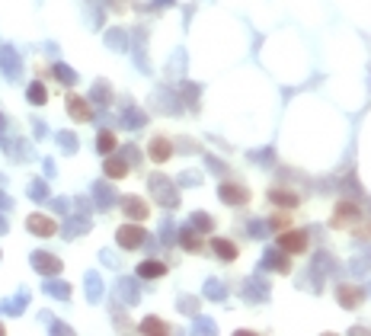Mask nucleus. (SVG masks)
Listing matches in <instances>:
<instances>
[{
  "label": "nucleus",
  "mask_w": 371,
  "mask_h": 336,
  "mask_svg": "<svg viewBox=\"0 0 371 336\" xmlns=\"http://www.w3.org/2000/svg\"><path fill=\"white\" fill-rule=\"evenodd\" d=\"M148 186H150V195H154L164 209H176V205H180V193L173 189V179H170V177L154 173V177L148 179Z\"/></svg>",
  "instance_id": "f257e3e1"
},
{
  "label": "nucleus",
  "mask_w": 371,
  "mask_h": 336,
  "mask_svg": "<svg viewBox=\"0 0 371 336\" xmlns=\"http://www.w3.org/2000/svg\"><path fill=\"white\" fill-rule=\"evenodd\" d=\"M116 240L122 250H138V247H144V240H148V231L135 221V224H122L116 231Z\"/></svg>",
  "instance_id": "f03ea898"
},
{
  "label": "nucleus",
  "mask_w": 371,
  "mask_h": 336,
  "mask_svg": "<svg viewBox=\"0 0 371 336\" xmlns=\"http://www.w3.org/2000/svg\"><path fill=\"white\" fill-rule=\"evenodd\" d=\"M0 71H3V77L7 80H19V74H23V61H19V51L13 48V45H0Z\"/></svg>",
  "instance_id": "7ed1b4c3"
},
{
  "label": "nucleus",
  "mask_w": 371,
  "mask_h": 336,
  "mask_svg": "<svg viewBox=\"0 0 371 336\" xmlns=\"http://www.w3.org/2000/svg\"><path fill=\"white\" fill-rule=\"evenodd\" d=\"M29 263H33V269H35V272H42L45 278L58 276V272H61V260H58V256H51V253H45V250H35L33 256H29Z\"/></svg>",
  "instance_id": "20e7f679"
},
{
  "label": "nucleus",
  "mask_w": 371,
  "mask_h": 336,
  "mask_svg": "<svg viewBox=\"0 0 371 336\" xmlns=\"http://www.w3.org/2000/svg\"><path fill=\"white\" fill-rule=\"evenodd\" d=\"M279 250L282 253H304L307 250V234L304 231H282L279 234Z\"/></svg>",
  "instance_id": "39448f33"
},
{
  "label": "nucleus",
  "mask_w": 371,
  "mask_h": 336,
  "mask_svg": "<svg viewBox=\"0 0 371 336\" xmlns=\"http://www.w3.org/2000/svg\"><path fill=\"white\" fill-rule=\"evenodd\" d=\"M26 231H33L35 237H51V234H58V224H55L49 215H39V211H33V215L26 218Z\"/></svg>",
  "instance_id": "423d86ee"
},
{
  "label": "nucleus",
  "mask_w": 371,
  "mask_h": 336,
  "mask_svg": "<svg viewBox=\"0 0 371 336\" xmlns=\"http://www.w3.org/2000/svg\"><path fill=\"white\" fill-rule=\"evenodd\" d=\"M122 211L132 221H148L150 218V205L141 199V195H125V199H122Z\"/></svg>",
  "instance_id": "0eeeda50"
},
{
  "label": "nucleus",
  "mask_w": 371,
  "mask_h": 336,
  "mask_svg": "<svg viewBox=\"0 0 371 336\" xmlns=\"http://www.w3.org/2000/svg\"><path fill=\"white\" fill-rule=\"evenodd\" d=\"M218 199H221L224 205H247L250 193L243 189V186H237V183H224L221 189H218Z\"/></svg>",
  "instance_id": "6e6552de"
},
{
  "label": "nucleus",
  "mask_w": 371,
  "mask_h": 336,
  "mask_svg": "<svg viewBox=\"0 0 371 336\" xmlns=\"http://www.w3.org/2000/svg\"><path fill=\"white\" fill-rule=\"evenodd\" d=\"M148 154H150V160H154V163H166V160L173 157V144H170V138L157 134V138H150Z\"/></svg>",
  "instance_id": "1a4fd4ad"
},
{
  "label": "nucleus",
  "mask_w": 371,
  "mask_h": 336,
  "mask_svg": "<svg viewBox=\"0 0 371 336\" xmlns=\"http://www.w3.org/2000/svg\"><path fill=\"white\" fill-rule=\"evenodd\" d=\"M67 116L74 118V122H90L93 109H90V103L83 100V96H67Z\"/></svg>",
  "instance_id": "9d476101"
},
{
  "label": "nucleus",
  "mask_w": 371,
  "mask_h": 336,
  "mask_svg": "<svg viewBox=\"0 0 371 336\" xmlns=\"http://www.w3.org/2000/svg\"><path fill=\"white\" fill-rule=\"evenodd\" d=\"M103 170H106L109 179H122V177H128L132 163H128L125 157H116V154H106V163H103Z\"/></svg>",
  "instance_id": "9b49d317"
},
{
  "label": "nucleus",
  "mask_w": 371,
  "mask_h": 336,
  "mask_svg": "<svg viewBox=\"0 0 371 336\" xmlns=\"http://www.w3.org/2000/svg\"><path fill=\"white\" fill-rule=\"evenodd\" d=\"M355 218H359V209L352 202H339L336 211H333V227H349Z\"/></svg>",
  "instance_id": "f8f14e48"
},
{
  "label": "nucleus",
  "mask_w": 371,
  "mask_h": 336,
  "mask_svg": "<svg viewBox=\"0 0 371 336\" xmlns=\"http://www.w3.org/2000/svg\"><path fill=\"white\" fill-rule=\"evenodd\" d=\"M176 240H180V247H182V250H189V253H198V250H202V237H198V231H196V227H182V231H180V234H176Z\"/></svg>",
  "instance_id": "ddd939ff"
},
{
  "label": "nucleus",
  "mask_w": 371,
  "mask_h": 336,
  "mask_svg": "<svg viewBox=\"0 0 371 336\" xmlns=\"http://www.w3.org/2000/svg\"><path fill=\"white\" fill-rule=\"evenodd\" d=\"M26 304H29V292H19L17 298H10V301L0 304V314H3V317H17V314L26 311Z\"/></svg>",
  "instance_id": "4468645a"
},
{
  "label": "nucleus",
  "mask_w": 371,
  "mask_h": 336,
  "mask_svg": "<svg viewBox=\"0 0 371 336\" xmlns=\"http://www.w3.org/2000/svg\"><path fill=\"white\" fill-rule=\"evenodd\" d=\"M160 276H166V263L160 260H144L138 266V278H160Z\"/></svg>",
  "instance_id": "2eb2a0df"
},
{
  "label": "nucleus",
  "mask_w": 371,
  "mask_h": 336,
  "mask_svg": "<svg viewBox=\"0 0 371 336\" xmlns=\"http://www.w3.org/2000/svg\"><path fill=\"white\" fill-rule=\"evenodd\" d=\"M45 294H51V298H58V301H67V298H71V285H67V282H58V278H45Z\"/></svg>",
  "instance_id": "dca6fc26"
},
{
  "label": "nucleus",
  "mask_w": 371,
  "mask_h": 336,
  "mask_svg": "<svg viewBox=\"0 0 371 336\" xmlns=\"http://www.w3.org/2000/svg\"><path fill=\"white\" fill-rule=\"evenodd\" d=\"M93 199H96L99 209H109V205L116 202V193H112V186L109 183H96L93 186Z\"/></svg>",
  "instance_id": "f3484780"
},
{
  "label": "nucleus",
  "mask_w": 371,
  "mask_h": 336,
  "mask_svg": "<svg viewBox=\"0 0 371 336\" xmlns=\"http://www.w3.org/2000/svg\"><path fill=\"white\" fill-rule=\"evenodd\" d=\"M212 250H215V253H218V256H221L224 263L237 260V247H234L231 240H224V237H215V240H212Z\"/></svg>",
  "instance_id": "a211bd4d"
},
{
  "label": "nucleus",
  "mask_w": 371,
  "mask_h": 336,
  "mask_svg": "<svg viewBox=\"0 0 371 336\" xmlns=\"http://www.w3.org/2000/svg\"><path fill=\"white\" fill-rule=\"evenodd\" d=\"M336 298H339V304H346V308H359L365 294L359 292V288H352V285H343V288L336 292Z\"/></svg>",
  "instance_id": "6ab92c4d"
},
{
  "label": "nucleus",
  "mask_w": 371,
  "mask_h": 336,
  "mask_svg": "<svg viewBox=\"0 0 371 336\" xmlns=\"http://www.w3.org/2000/svg\"><path fill=\"white\" fill-rule=\"evenodd\" d=\"M116 148H119V138L109 132V128H103V132L96 134V151H99V154H112Z\"/></svg>",
  "instance_id": "aec40b11"
},
{
  "label": "nucleus",
  "mask_w": 371,
  "mask_h": 336,
  "mask_svg": "<svg viewBox=\"0 0 371 336\" xmlns=\"http://www.w3.org/2000/svg\"><path fill=\"white\" fill-rule=\"evenodd\" d=\"M26 100L33 103V106H45V103H49V90H45V84L35 80V84L26 87Z\"/></svg>",
  "instance_id": "412c9836"
},
{
  "label": "nucleus",
  "mask_w": 371,
  "mask_h": 336,
  "mask_svg": "<svg viewBox=\"0 0 371 336\" xmlns=\"http://www.w3.org/2000/svg\"><path fill=\"white\" fill-rule=\"evenodd\" d=\"M119 298H122L125 304H135L138 301V285H135L132 278H119Z\"/></svg>",
  "instance_id": "4be33fe9"
},
{
  "label": "nucleus",
  "mask_w": 371,
  "mask_h": 336,
  "mask_svg": "<svg viewBox=\"0 0 371 336\" xmlns=\"http://www.w3.org/2000/svg\"><path fill=\"white\" fill-rule=\"evenodd\" d=\"M90 100L96 103V106H109V100H112V90H109V84H106V80H96V84H93Z\"/></svg>",
  "instance_id": "5701e85b"
},
{
  "label": "nucleus",
  "mask_w": 371,
  "mask_h": 336,
  "mask_svg": "<svg viewBox=\"0 0 371 336\" xmlns=\"http://www.w3.org/2000/svg\"><path fill=\"white\" fill-rule=\"evenodd\" d=\"M269 202H273V205H279V209H295L297 195L295 193H282V189H273V193H269Z\"/></svg>",
  "instance_id": "b1692460"
},
{
  "label": "nucleus",
  "mask_w": 371,
  "mask_h": 336,
  "mask_svg": "<svg viewBox=\"0 0 371 336\" xmlns=\"http://www.w3.org/2000/svg\"><path fill=\"white\" fill-rule=\"evenodd\" d=\"M51 74L58 77L64 87H74V84H77V74H74V71H71L67 64H61V61H55V64H51Z\"/></svg>",
  "instance_id": "393cba45"
},
{
  "label": "nucleus",
  "mask_w": 371,
  "mask_h": 336,
  "mask_svg": "<svg viewBox=\"0 0 371 336\" xmlns=\"http://www.w3.org/2000/svg\"><path fill=\"white\" fill-rule=\"evenodd\" d=\"M87 298H90V301L103 298V282H99L96 272H87Z\"/></svg>",
  "instance_id": "a878e982"
},
{
  "label": "nucleus",
  "mask_w": 371,
  "mask_h": 336,
  "mask_svg": "<svg viewBox=\"0 0 371 336\" xmlns=\"http://www.w3.org/2000/svg\"><path fill=\"white\" fill-rule=\"evenodd\" d=\"M55 141H58V148L64 154H77V148H80V144H77V138H74V132H58V138H55Z\"/></svg>",
  "instance_id": "bb28decb"
},
{
  "label": "nucleus",
  "mask_w": 371,
  "mask_h": 336,
  "mask_svg": "<svg viewBox=\"0 0 371 336\" xmlns=\"http://www.w3.org/2000/svg\"><path fill=\"white\" fill-rule=\"evenodd\" d=\"M148 122V116L144 112H138V109H125V116H122V128H141Z\"/></svg>",
  "instance_id": "cd10ccee"
},
{
  "label": "nucleus",
  "mask_w": 371,
  "mask_h": 336,
  "mask_svg": "<svg viewBox=\"0 0 371 336\" xmlns=\"http://www.w3.org/2000/svg\"><path fill=\"white\" fill-rule=\"evenodd\" d=\"M29 199H35V202L49 199V186H45V179H33V183H29Z\"/></svg>",
  "instance_id": "c85d7f7f"
},
{
  "label": "nucleus",
  "mask_w": 371,
  "mask_h": 336,
  "mask_svg": "<svg viewBox=\"0 0 371 336\" xmlns=\"http://www.w3.org/2000/svg\"><path fill=\"white\" fill-rule=\"evenodd\" d=\"M141 333H170V327H166L164 320L148 317V320H144V324H141Z\"/></svg>",
  "instance_id": "c756f323"
},
{
  "label": "nucleus",
  "mask_w": 371,
  "mask_h": 336,
  "mask_svg": "<svg viewBox=\"0 0 371 336\" xmlns=\"http://www.w3.org/2000/svg\"><path fill=\"white\" fill-rule=\"evenodd\" d=\"M106 45H109V48H119V51L128 48V42H125V33H122V29H112V33L106 35Z\"/></svg>",
  "instance_id": "7c9ffc66"
},
{
  "label": "nucleus",
  "mask_w": 371,
  "mask_h": 336,
  "mask_svg": "<svg viewBox=\"0 0 371 336\" xmlns=\"http://www.w3.org/2000/svg\"><path fill=\"white\" fill-rule=\"evenodd\" d=\"M192 227H196V231H212V227H215V221L208 218L205 211H196V215H192Z\"/></svg>",
  "instance_id": "2f4dec72"
},
{
  "label": "nucleus",
  "mask_w": 371,
  "mask_h": 336,
  "mask_svg": "<svg viewBox=\"0 0 371 336\" xmlns=\"http://www.w3.org/2000/svg\"><path fill=\"white\" fill-rule=\"evenodd\" d=\"M205 294H208V298H215V301H221V298H224V285L212 278V282H205Z\"/></svg>",
  "instance_id": "473e14b6"
},
{
  "label": "nucleus",
  "mask_w": 371,
  "mask_h": 336,
  "mask_svg": "<svg viewBox=\"0 0 371 336\" xmlns=\"http://www.w3.org/2000/svg\"><path fill=\"white\" fill-rule=\"evenodd\" d=\"M266 263H273V269H279V272H288V263L282 260V256H275V253H269V256H266Z\"/></svg>",
  "instance_id": "72a5a7b5"
},
{
  "label": "nucleus",
  "mask_w": 371,
  "mask_h": 336,
  "mask_svg": "<svg viewBox=\"0 0 371 336\" xmlns=\"http://www.w3.org/2000/svg\"><path fill=\"white\" fill-rule=\"evenodd\" d=\"M180 311L196 314V311H198V301H196V298H182V301H180Z\"/></svg>",
  "instance_id": "f704fd0d"
},
{
  "label": "nucleus",
  "mask_w": 371,
  "mask_h": 336,
  "mask_svg": "<svg viewBox=\"0 0 371 336\" xmlns=\"http://www.w3.org/2000/svg\"><path fill=\"white\" fill-rule=\"evenodd\" d=\"M160 234H164V244H173V224H170V221L164 224V231H160Z\"/></svg>",
  "instance_id": "c9c22d12"
},
{
  "label": "nucleus",
  "mask_w": 371,
  "mask_h": 336,
  "mask_svg": "<svg viewBox=\"0 0 371 336\" xmlns=\"http://www.w3.org/2000/svg\"><path fill=\"white\" fill-rule=\"evenodd\" d=\"M196 330H198V333H202V330H205V333H212V330H215V324H212V320H198Z\"/></svg>",
  "instance_id": "e433bc0d"
},
{
  "label": "nucleus",
  "mask_w": 371,
  "mask_h": 336,
  "mask_svg": "<svg viewBox=\"0 0 371 336\" xmlns=\"http://www.w3.org/2000/svg\"><path fill=\"white\" fill-rule=\"evenodd\" d=\"M51 209L58 211V215H64V211H67V202L64 199H55V202H51Z\"/></svg>",
  "instance_id": "4c0bfd02"
},
{
  "label": "nucleus",
  "mask_w": 371,
  "mask_h": 336,
  "mask_svg": "<svg viewBox=\"0 0 371 336\" xmlns=\"http://www.w3.org/2000/svg\"><path fill=\"white\" fill-rule=\"evenodd\" d=\"M0 209H3V211H10V209H13V202H10V195H3V193H0Z\"/></svg>",
  "instance_id": "58836bf2"
},
{
  "label": "nucleus",
  "mask_w": 371,
  "mask_h": 336,
  "mask_svg": "<svg viewBox=\"0 0 371 336\" xmlns=\"http://www.w3.org/2000/svg\"><path fill=\"white\" fill-rule=\"evenodd\" d=\"M7 227H10V224H7V218H0V234H7Z\"/></svg>",
  "instance_id": "ea45409f"
},
{
  "label": "nucleus",
  "mask_w": 371,
  "mask_h": 336,
  "mask_svg": "<svg viewBox=\"0 0 371 336\" xmlns=\"http://www.w3.org/2000/svg\"><path fill=\"white\" fill-rule=\"evenodd\" d=\"M0 333H3V327H0Z\"/></svg>",
  "instance_id": "a19ab883"
}]
</instances>
